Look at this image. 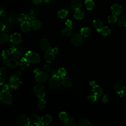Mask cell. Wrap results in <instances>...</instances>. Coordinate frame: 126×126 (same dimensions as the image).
<instances>
[{
    "mask_svg": "<svg viewBox=\"0 0 126 126\" xmlns=\"http://www.w3.org/2000/svg\"><path fill=\"white\" fill-rule=\"evenodd\" d=\"M93 26L98 32H100L103 27V22L100 19H95L93 22Z\"/></svg>",
    "mask_w": 126,
    "mask_h": 126,
    "instance_id": "20",
    "label": "cell"
},
{
    "mask_svg": "<svg viewBox=\"0 0 126 126\" xmlns=\"http://www.w3.org/2000/svg\"><path fill=\"white\" fill-rule=\"evenodd\" d=\"M111 30L108 27L105 26L102 27L99 32H100L102 35L105 36L109 35L111 33Z\"/></svg>",
    "mask_w": 126,
    "mask_h": 126,
    "instance_id": "33",
    "label": "cell"
},
{
    "mask_svg": "<svg viewBox=\"0 0 126 126\" xmlns=\"http://www.w3.org/2000/svg\"><path fill=\"white\" fill-rule=\"evenodd\" d=\"M108 96H109V94H105L104 95H103V97L102 99V101L103 102V103H106L108 101Z\"/></svg>",
    "mask_w": 126,
    "mask_h": 126,
    "instance_id": "45",
    "label": "cell"
},
{
    "mask_svg": "<svg viewBox=\"0 0 126 126\" xmlns=\"http://www.w3.org/2000/svg\"><path fill=\"white\" fill-rule=\"evenodd\" d=\"M42 0H32L33 3L35 4H39L42 2Z\"/></svg>",
    "mask_w": 126,
    "mask_h": 126,
    "instance_id": "49",
    "label": "cell"
},
{
    "mask_svg": "<svg viewBox=\"0 0 126 126\" xmlns=\"http://www.w3.org/2000/svg\"><path fill=\"white\" fill-rule=\"evenodd\" d=\"M29 119H30V122L35 125H37L41 122V118H40L39 116L36 114L34 113L32 114L30 116V117Z\"/></svg>",
    "mask_w": 126,
    "mask_h": 126,
    "instance_id": "22",
    "label": "cell"
},
{
    "mask_svg": "<svg viewBox=\"0 0 126 126\" xmlns=\"http://www.w3.org/2000/svg\"><path fill=\"white\" fill-rule=\"evenodd\" d=\"M78 126H91V122L87 119H81L77 122Z\"/></svg>",
    "mask_w": 126,
    "mask_h": 126,
    "instance_id": "32",
    "label": "cell"
},
{
    "mask_svg": "<svg viewBox=\"0 0 126 126\" xmlns=\"http://www.w3.org/2000/svg\"><path fill=\"white\" fill-rule=\"evenodd\" d=\"M40 47L41 50L44 52H47L51 49V46L49 41L46 39H43L40 41Z\"/></svg>",
    "mask_w": 126,
    "mask_h": 126,
    "instance_id": "11",
    "label": "cell"
},
{
    "mask_svg": "<svg viewBox=\"0 0 126 126\" xmlns=\"http://www.w3.org/2000/svg\"><path fill=\"white\" fill-rule=\"evenodd\" d=\"M27 15V21H29L30 22H32L33 20L35 19L36 16L35 12L33 10H30L28 14Z\"/></svg>",
    "mask_w": 126,
    "mask_h": 126,
    "instance_id": "27",
    "label": "cell"
},
{
    "mask_svg": "<svg viewBox=\"0 0 126 126\" xmlns=\"http://www.w3.org/2000/svg\"><path fill=\"white\" fill-rule=\"evenodd\" d=\"M50 52H51L52 54H53V55H55V54H56L58 53V49L57 47H54L53 48H51V49L49 51Z\"/></svg>",
    "mask_w": 126,
    "mask_h": 126,
    "instance_id": "46",
    "label": "cell"
},
{
    "mask_svg": "<svg viewBox=\"0 0 126 126\" xmlns=\"http://www.w3.org/2000/svg\"><path fill=\"white\" fill-rule=\"evenodd\" d=\"M17 20L19 23H23L26 21H27V14L21 13L19 15L17 18Z\"/></svg>",
    "mask_w": 126,
    "mask_h": 126,
    "instance_id": "37",
    "label": "cell"
},
{
    "mask_svg": "<svg viewBox=\"0 0 126 126\" xmlns=\"http://www.w3.org/2000/svg\"><path fill=\"white\" fill-rule=\"evenodd\" d=\"M72 28L71 27H67L66 28H64L62 31V34L63 36L64 37H69L71 35L72 33Z\"/></svg>",
    "mask_w": 126,
    "mask_h": 126,
    "instance_id": "25",
    "label": "cell"
},
{
    "mask_svg": "<svg viewBox=\"0 0 126 126\" xmlns=\"http://www.w3.org/2000/svg\"><path fill=\"white\" fill-rule=\"evenodd\" d=\"M93 92L96 94L97 97L100 96L103 94V90L99 86L94 84L93 86Z\"/></svg>",
    "mask_w": 126,
    "mask_h": 126,
    "instance_id": "21",
    "label": "cell"
},
{
    "mask_svg": "<svg viewBox=\"0 0 126 126\" xmlns=\"http://www.w3.org/2000/svg\"><path fill=\"white\" fill-rule=\"evenodd\" d=\"M119 26L126 27V16H123L119 18L118 20Z\"/></svg>",
    "mask_w": 126,
    "mask_h": 126,
    "instance_id": "34",
    "label": "cell"
},
{
    "mask_svg": "<svg viewBox=\"0 0 126 126\" xmlns=\"http://www.w3.org/2000/svg\"><path fill=\"white\" fill-rule=\"evenodd\" d=\"M85 4L87 9L89 10L93 9L94 6V3L92 0H85Z\"/></svg>",
    "mask_w": 126,
    "mask_h": 126,
    "instance_id": "31",
    "label": "cell"
},
{
    "mask_svg": "<svg viewBox=\"0 0 126 126\" xmlns=\"http://www.w3.org/2000/svg\"><path fill=\"white\" fill-rule=\"evenodd\" d=\"M52 76H56V75H59V73H58V70L57 71V70H53L52 71Z\"/></svg>",
    "mask_w": 126,
    "mask_h": 126,
    "instance_id": "48",
    "label": "cell"
},
{
    "mask_svg": "<svg viewBox=\"0 0 126 126\" xmlns=\"http://www.w3.org/2000/svg\"><path fill=\"white\" fill-rule=\"evenodd\" d=\"M59 117L61 121H63V122L68 118L67 113L65 112H61L59 115Z\"/></svg>",
    "mask_w": 126,
    "mask_h": 126,
    "instance_id": "40",
    "label": "cell"
},
{
    "mask_svg": "<svg viewBox=\"0 0 126 126\" xmlns=\"http://www.w3.org/2000/svg\"><path fill=\"white\" fill-rule=\"evenodd\" d=\"M67 14H68L67 10H66L65 9H61L58 12V15L60 18H61L62 19H63L66 17Z\"/></svg>",
    "mask_w": 126,
    "mask_h": 126,
    "instance_id": "38",
    "label": "cell"
},
{
    "mask_svg": "<svg viewBox=\"0 0 126 126\" xmlns=\"http://www.w3.org/2000/svg\"><path fill=\"white\" fill-rule=\"evenodd\" d=\"M44 59L46 63H51L54 59V56L51 52H46L44 56Z\"/></svg>",
    "mask_w": 126,
    "mask_h": 126,
    "instance_id": "24",
    "label": "cell"
},
{
    "mask_svg": "<svg viewBox=\"0 0 126 126\" xmlns=\"http://www.w3.org/2000/svg\"><path fill=\"white\" fill-rule=\"evenodd\" d=\"M60 75L52 76L49 81V86L52 89L55 90L57 89L60 85Z\"/></svg>",
    "mask_w": 126,
    "mask_h": 126,
    "instance_id": "9",
    "label": "cell"
},
{
    "mask_svg": "<svg viewBox=\"0 0 126 126\" xmlns=\"http://www.w3.org/2000/svg\"><path fill=\"white\" fill-rule=\"evenodd\" d=\"M5 29V25L4 23L1 21H0V30L1 31H3Z\"/></svg>",
    "mask_w": 126,
    "mask_h": 126,
    "instance_id": "50",
    "label": "cell"
},
{
    "mask_svg": "<svg viewBox=\"0 0 126 126\" xmlns=\"http://www.w3.org/2000/svg\"><path fill=\"white\" fill-rule=\"evenodd\" d=\"M41 121L44 125H49L52 122V117L48 114L45 115L41 118Z\"/></svg>",
    "mask_w": 126,
    "mask_h": 126,
    "instance_id": "23",
    "label": "cell"
},
{
    "mask_svg": "<svg viewBox=\"0 0 126 126\" xmlns=\"http://www.w3.org/2000/svg\"><path fill=\"white\" fill-rule=\"evenodd\" d=\"M31 25L34 30H38L42 28V23L39 20L34 19L31 22Z\"/></svg>",
    "mask_w": 126,
    "mask_h": 126,
    "instance_id": "19",
    "label": "cell"
},
{
    "mask_svg": "<svg viewBox=\"0 0 126 126\" xmlns=\"http://www.w3.org/2000/svg\"><path fill=\"white\" fill-rule=\"evenodd\" d=\"M21 83L22 82L19 77H17L13 74L10 76L9 79V85L11 88L16 89L21 84Z\"/></svg>",
    "mask_w": 126,
    "mask_h": 126,
    "instance_id": "5",
    "label": "cell"
},
{
    "mask_svg": "<svg viewBox=\"0 0 126 126\" xmlns=\"http://www.w3.org/2000/svg\"><path fill=\"white\" fill-rule=\"evenodd\" d=\"M46 105V101L43 98H40L37 103V106L39 109H43Z\"/></svg>",
    "mask_w": 126,
    "mask_h": 126,
    "instance_id": "36",
    "label": "cell"
},
{
    "mask_svg": "<svg viewBox=\"0 0 126 126\" xmlns=\"http://www.w3.org/2000/svg\"><path fill=\"white\" fill-rule=\"evenodd\" d=\"M117 16H117L114 14L109 15L108 17V21L109 23H111V24L116 23L118 20Z\"/></svg>",
    "mask_w": 126,
    "mask_h": 126,
    "instance_id": "35",
    "label": "cell"
},
{
    "mask_svg": "<svg viewBox=\"0 0 126 126\" xmlns=\"http://www.w3.org/2000/svg\"><path fill=\"white\" fill-rule=\"evenodd\" d=\"M12 74L13 75H14V76L19 78L21 76V75H22V72L20 70H17L14 71Z\"/></svg>",
    "mask_w": 126,
    "mask_h": 126,
    "instance_id": "44",
    "label": "cell"
},
{
    "mask_svg": "<svg viewBox=\"0 0 126 126\" xmlns=\"http://www.w3.org/2000/svg\"><path fill=\"white\" fill-rule=\"evenodd\" d=\"M64 124L68 126H75L76 125V120L73 118H68L63 122Z\"/></svg>",
    "mask_w": 126,
    "mask_h": 126,
    "instance_id": "30",
    "label": "cell"
},
{
    "mask_svg": "<svg viewBox=\"0 0 126 126\" xmlns=\"http://www.w3.org/2000/svg\"><path fill=\"white\" fill-rule=\"evenodd\" d=\"M61 83L63 86L66 88L71 87L72 85V83L71 79L69 77L65 76L62 77L61 79Z\"/></svg>",
    "mask_w": 126,
    "mask_h": 126,
    "instance_id": "14",
    "label": "cell"
},
{
    "mask_svg": "<svg viewBox=\"0 0 126 126\" xmlns=\"http://www.w3.org/2000/svg\"><path fill=\"white\" fill-rule=\"evenodd\" d=\"M24 57L31 63H36L40 61V57L39 55L32 51H28L25 54Z\"/></svg>",
    "mask_w": 126,
    "mask_h": 126,
    "instance_id": "1",
    "label": "cell"
},
{
    "mask_svg": "<svg viewBox=\"0 0 126 126\" xmlns=\"http://www.w3.org/2000/svg\"><path fill=\"white\" fill-rule=\"evenodd\" d=\"M10 54V51L9 50L6 51H3L2 53V56L3 58L6 59L8 57V55Z\"/></svg>",
    "mask_w": 126,
    "mask_h": 126,
    "instance_id": "43",
    "label": "cell"
},
{
    "mask_svg": "<svg viewBox=\"0 0 126 126\" xmlns=\"http://www.w3.org/2000/svg\"><path fill=\"white\" fill-rule=\"evenodd\" d=\"M65 25L67 26V27H71L72 26V22L71 21H70V20H67L65 23Z\"/></svg>",
    "mask_w": 126,
    "mask_h": 126,
    "instance_id": "47",
    "label": "cell"
},
{
    "mask_svg": "<svg viewBox=\"0 0 126 126\" xmlns=\"http://www.w3.org/2000/svg\"><path fill=\"white\" fill-rule=\"evenodd\" d=\"M91 30L88 27H85L82 28L81 31V34L85 37H88L90 36L91 34Z\"/></svg>",
    "mask_w": 126,
    "mask_h": 126,
    "instance_id": "29",
    "label": "cell"
},
{
    "mask_svg": "<svg viewBox=\"0 0 126 126\" xmlns=\"http://www.w3.org/2000/svg\"><path fill=\"white\" fill-rule=\"evenodd\" d=\"M71 42L74 46L79 47L83 44V39L80 34L75 33L71 37Z\"/></svg>",
    "mask_w": 126,
    "mask_h": 126,
    "instance_id": "7",
    "label": "cell"
},
{
    "mask_svg": "<svg viewBox=\"0 0 126 126\" xmlns=\"http://www.w3.org/2000/svg\"></svg>",
    "mask_w": 126,
    "mask_h": 126,
    "instance_id": "54",
    "label": "cell"
},
{
    "mask_svg": "<svg viewBox=\"0 0 126 126\" xmlns=\"http://www.w3.org/2000/svg\"><path fill=\"white\" fill-rule=\"evenodd\" d=\"M8 86L7 85H5L3 86V90H8Z\"/></svg>",
    "mask_w": 126,
    "mask_h": 126,
    "instance_id": "51",
    "label": "cell"
},
{
    "mask_svg": "<svg viewBox=\"0 0 126 126\" xmlns=\"http://www.w3.org/2000/svg\"><path fill=\"white\" fill-rule=\"evenodd\" d=\"M31 28V25L30 22L28 21H26L21 24V31L25 33L28 32L30 31Z\"/></svg>",
    "mask_w": 126,
    "mask_h": 126,
    "instance_id": "15",
    "label": "cell"
},
{
    "mask_svg": "<svg viewBox=\"0 0 126 126\" xmlns=\"http://www.w3.org/2000/svg\"><path fill=\"white\" fill-rule=\"evenodd\" d=\"M97 97V95L95 94L94 93H93L92 94H91L88 96V99L90 102L93 103L96 101Z\"/></svg>",
    "mask_w": 126,
    "mask_h": 126,
    "instance_id": "39",
    "label": "cell"
},
{
    "mask_svg": "<svg viewBox=\"0 0 126 126\" xmlns=\"http://www.w3.org/2000/svg\"><path fill=\"white\" fill-rule=\"evenodd\" d=\"M39 71V70L37 68H34V69H33V72H34V73H37Z\"/></svg>",
    "mask_w": 126,
    "mask_h": 126,
    "instance_id": "53",
    "label": "cell"
},
{
    "mask_svg": "<svg viewBox=\"0 0 126 126\" xmlns=\"http://www.w3.org/2000/svg\"><path fill=\"white\" fill-rule=\"evenodd\" d=\"M30 63H30L25 57H23L20 60L19 63V65L21 69L24 70L28 68L30 66Z\"/></svg>",
    "mask_w": 126,
    "mask_h": 126,
    "instance_id": "17",
    "label": "cell"
},
{
    "mask_svg": "<svg viewBox=\"0 0 126 126\" xmlns=\"http://www.w3.org/2000/svg\"><path fill=\"white\" fill-rule=\"evenodd\" d=\"M84 12L80 9L75 10L74 13V18L77 20L82 19L84 17Z\"/></svg>",
    "mask_w": 126,
    "mask_h": 126,
    "instance_id": "28",
    "label": "cell"
},
{
    "mask_svg": "<svg viewBox=\"0 0 126 126\" xmlns=\"http://www.w3.org/2000/svg\"><path fill=\"white\" fill-rule=\"evenodd\" d=\"M48 79V76L44 71H39L35 75V81L39 83L45 82Z\"/></svg>",
    "mask_w": 126,
    "mask_h": 126,
    "instance_id": "8",
    "label": "cell"
},
{
    "mask_svg": "<svg viewBox=\"0 0 126 126\" xmlns=\"http://www.w3.org/2000/svg\"><path fill=\"white\" fill-rule=\"evenodd\" d=\"M7 66L10 68V69H13L17 67L19 65V63L16 60L15 58H11L9 59L7 61Z\"/></svg>",
    "mask_w": 126,
    "mask_h": 126,
    "instance_id": "18",
    "label": "cell"
},
{
    "mask_svg": "<svg viewBox=\"0 0 126 126\" xmlns=\"http://www.w3.org/2000/svg\"><path fill=\"white\" fill-rule=\"evenodd\" d=\"M0 99L1 101L5 104H10L12 102V96L8 90H2L0 92Z\"/></svg>",
    "mask_w": 126,
    "mask_h": 126,
    "instance_id": "2",
    "label": "cell"
},
{
    "mask_svg": "<svg viewBox=\"0 0 126 126\" xmlns=\"http://www.w3.org/2000/svg\"><path fill=\"white\" fill-rule=\"evenodd\" d=\"M30 119L23 114L19 115L16 120V124L20 126H28L30 125Z\"/></svg>",
    "mask_w": 126,
    "mask_h": 126,
    "instance_id": "6",
    "label": "cell"
},
{
    "mask_svg": "<svg viewBox=\"0 0 126 126\" xmlns=\"http://www.w3.org/2000/svg\"><path fill=\"white\" fill-rule=\"evenodd\" d=\"M82 2L81 0H72L71 2V7L72 9L76 10L80 9L82 6Z\"/></svg>",
    "mask_w": 126,
    "mask_h": 126,
    "instance_id": "16",
    "label": "cell"
},
{
    "mask_svg": "<svg viewBox=\"0 0 126 126\" xmlns=\"http://www.w3.org/2000/svg\"><path fill=\"white\" fill-rule=\"evenodd\" d=\"M9 39L8 34L5 32H1L0 34V42L1 44H4L6 43Z\"/></svg>",
    "mask_w": 126,
    "mask_h": 126,
    "instance_id": "26",
    "label": "cell"
},
{
    "mask_svg": "<svg viewBox=\"0 0 126 126\" xmlns=\"http://www.w3.org/2000/svg\"><path fill=\"white\" fill-rule=\"evenodd\" d=\"M111 10L112 14L119 16L122 11V6L118 3H114L111 6Z\"/></svg>",
    "mask_w": 126,
    "mask_h": 126,
    "instance_id": "12",
    "label": "cell"
},
{
    "mask_svg": "<svg viewBox=\"0 0 126 126\" xmlns=\"http://www.w3.org/2000/svg\"><path fill=\"white\" fill-rule=\"evenodd\" d=\"M58 73H59V75L62 77L65 76L66 72L65 69L64 68L61 67L58 70Z\"/></svg>",
    "mask_w": 126,
    "mask_h": 126,
    "instance_id": "41",
    "label": "cell"
},
{
    "mask_svg": "<svg viewBox=\"0 0 126 126\" xmlns=\"http://www.w3.org/2000/svg\"><path fill=\"white\" fill-rule=\"evenodd\" d=\"M34 93L39 98H43L46 94V90L44 87L41 85H37L34 87Z\"/></svg>",
    "mask_w": 126,
    "mask_h": 126,
    "instance_id": "4",
    "label": "cell"
},
{
    "mask_svg": "<svg viewBox=\"0 0 126 126\" xmlns=\"http://www.w3.org/2000/svg\"><path fill=\"white\" fill-rule=\"evenodd\" d=\"M113 88L116 92L119 94L121 97H123L124 96L125 86L123 81L117 80L115 81L113 84Z\"/></svg>",
    "mask_w": 126,
    "mask_h": 126,
    "instance_id": "3",
    "label": "cell"
},
{
    "mask_svg": "<svg viewBox=\"0 0 126 126\" xmlns=\"http://www.w3.org/2000/svg\"><path fill=\"white\" fill-rule=\"evenodd\" d=\"M12 47L10 53L12 57L15 59L20 58L24 53L23 50L21 48H16L14 46Z\"/></svg>",
    "mask_w": 126,
    "mask_h": 126,
    "instance_id": "10",
    "label": "cell"
},
{
    "mask_svg": "<svg viewBox=\"0 0 126 126\" xmlns=\"http://www.w3.org/2000/svg\"><path fill=\"white\" fill-rule=\"evenodd\" d=\"M4 79L2 78V77H1L0 78V85H2V84L4 83Z\"/></svg>",
    "mask_w": 126,
    "mask_h": 126,
    "instance_id": "52",
    "label": "cell"
},
{
    "mask_svg": "<svg viewBox=\"0 0 126 126\" xmlns=\"http://www.w3.org/2000/svg\"><path fill=\"white\" fill-rule=\"evenodd\" d=\"M50 63H45L43 66H42V69L44 71H49L50 70V65L49 64Z\"/></svg>",
    "mask_w": 126,
    "mask_h": 126,
    "instance_id": "42",
    "label": "cell"
},
{
    "mask_svg": "<svg viewBox=\"0 0 126 126\" xmlns=\"http://www.w3.org/2000/svg\"><path fill=\"white\" fill-rule=\"evenodd\" d=\"M10 41L14 44H18L21 42L22 38L21 35L18 33H14L10 37Z\"/></svg>",
    "mask_w": 126,
    "mask_h": 126,
    "instance_id": "13",
    "label": "cell"
}]
</instances>
